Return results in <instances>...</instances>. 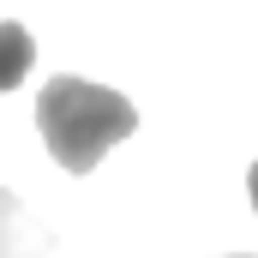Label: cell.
<instances>
[{"label":"cell","mask_w":258,"mask_h":258,"mask_svg":"<svg viewBox=\"0 0 258 258\" xmlns=\"http://www.w3.org/2000/svg\"><path fill=\"white\" fill-rule=\"evenodd\" d=\"M36 132H42L48 156L60 162L66 174H90L120 138L138 132V108L120 90H108V84H90V78L60 72L36 96Z\"/></svg>","instance_id":"1"},{"label":"cell","mask_w":258,"mask_h":258,"mask_svg":"<svg viewBox=\"0 0 258 258\" xmlns=\"http://www.w3.org/2000/svg\"><path fill=\"white\" fill-rule=\"evenodd\" d=\"M54 252V234L18 204V192L0 186V258H48Z\"/></svg>","instance_id":"2"},{"label":"cell","mask_w":258,"mask_h":258,"mask_svg":"<svg viewBox=\"0 0 258 258\" xmlns=\"http://www.w3.org/2000/svg\"><path fill=\"white\" fill-rule=\"evenodd\" d=\"M246 192H252V204H258V162H252V174H246Z\"/></svg>","instance_id":"4"},{"label":"cell","mask_w":258,"mask_h":258,"mask_svg":"<svg viewBox=\"0 0 258 258\" xmlns=\"http://www.w3.org/2000/svg\"><path fill=\"white\" fill-rule=\"evenodd\" d=\"M30 66H36V36L6 18V24H0V96L18 90V84L30 78Z\"/></svg>","instance_id":"3"},{"label":"cell","mask_w":258,"mask_h":258,"mask_svg":"<svg viewBox=\"0 0 258 258\" xmlns=\"http://www.w3.org/2000/svg\"><path fill=\"white\" fill-rule=\"evenodd\" d=\"M234 258H246V252H234Z\"/></svg>","instance_id":"5"}]
</instances>
